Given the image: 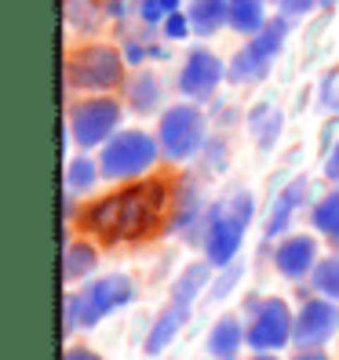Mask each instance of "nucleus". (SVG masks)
Listing matches in <instances>:
<instances>
[{"label":"nucleus","mask_w":339,"mask_h":360,"mask_svg":"<svg viewBox=\"0 0 339 360\" xmlns=\"http://www.w3.org/2000/svg\"><path fill=\"white\" fill-rule=\"evenodd\" d=\"M164 207V186L150 182V186H132L117 197H106L88 211V226L106 240H132L142 237Z\"/></svg>","instance_id":"nucleus-1"},{"label":"nucleus","mask_w":339,"mask_h":360,"mask_svg":"<svg viewBox=\"0 0 339 360\" xmlns=\"http://www.w3.org/2000/svg\"><path fill=\"white\" fill-rule=\"evenodd\" d=\"M252 219V197L234 193L230 200L216 204L208 211V229H204V251L211 266H226L234 259V251L241 248V237Z\"/></svg>","instance_id":"nucleus-2"},{"label":"nucleus","mask_w":339,"mask_h":360,"mask_svg":"<svg viewBox=\"0 0 339 360\" xmlns=\"http://www.w3.org/2000/svg\"><path fill=\"white\" fill-rule=\"evenodd\" d=\"M132 302V281L128 277H106V281H95L84 295H70L66 299V331H73V324H95L102 321L106 313H113L121 306Z\"/></svg>","instance_id":"nucleus-3"},{"label":"nucleus","mask_w":339,"mask_h":360,"mask_svg":"<svg viewBox=\"0 0 339 360\" xmlns=\"http://www.w3.org/2000/svg\"><path fill=\"white\" fill-rule=\"evenodd\" d=\"M157 160V142L146 131H121L102 150V175L106 179H132Z\"/></svg>","instance_id":"nucleus-4"},{"label":"nucleus","mask_w":339,"mask_h":360,"mask_svg":"<svg viewBox=\"0 0 339 360\" xmlns=\"http://www.w3.org/2000/svg\"><path fill=\"white\" fill-rule=\"evenodd\" d=\"M285 33H288V18H273V22H266L259 33H252L248 48H241V51L234 55V62H230V70H226L230 80H238V84L259 80V77L270 70L273 55L281 51Z\"/></svg>","instance_id":"nucleus-5"},{"label":"nucleus","mask_w":339,"mask_h":360,"mask_svg":"<svg viewBox=\"0 0 339 360\" xmlns=\"http://www.w3.org/2000/svg\"><path fill=\"white\" fill-rule=\"evenodd\" d=\"M121 70H124V58L106 48V44H95V48H84L77 55H70L66 62V80L73 88H88V91H106L121 80Z\"/></svg>","instance_id":"nucleus-6"},{"label":"nucleus","mask_w":339,"mask_h":360,"mask_svg":"<svg viewBox=\"0 0 339 360\" xmlns=\"http://www.w3.org/2000/svg\"><path fill=\"white\" fill-rule=\"evenodd\" d=\"M204 142V113L197 105H175L161 117V150L172 160L194 157Z\"/></svg>","instance_id":"nucleus-7"},{"label":"nucleus","mask_w":339,"mask_h":360,"mask_svg":"<svg viewBox=\"0 0 339 360\" xmlns=\"http://www.w3.org/2000/svg\"><path fill=\"white\" fill-rule=\"evenodd\" d=\"M121 124V105L113 98H92L80 102L70 113V131L80 146H99L113 135V128Z\"/></svg>","instance_id":"nucleus-8"},{"label":"nucleus","mask_w":339,"mask_h":360,"mask_svg":"<svg viewBox=\"0 0 339 360\" xmlns=\"http://www.w3.org/2000/svg\"><path fill=\"white\" fill-rule=\"evenodd\" d=\"M335 331H339V309L332 302H307L300 309V321L292 328V342L310 349V346L328 342Z\"/></svg>","instance_id":"nucleus-9"},{"label":"nucleus","mask_w":339,"mask_h":360,"mask_svg":"<svg viewBox=\"0 0 339 360\" xmlns=\"http://www.w3.org/2000/svg\"><path fill=\"white\" fill-rule=\"evenodd\" d=\"M292 328L295 324H292L288 306L281 299H266L259 316H256V324H252V331H248V342L256 349H278L292 338Z\"/></svg>","instance_id":"nucleus-10"},{"label":"nucleus","mask_w":339,"mask_h":360,"mask_svg":"<svg viewBox=\"0 0 339 360\" xmlns=\"http://www.w3.org/2000/svg\"><path fill=\"white\" fill-rule=\"evenodd\" d=\"M219 80H223V62L211 51L197 48L179 73V91L186 98H211V91L219 88Z\"/></svg>","instance_id":"nucleus-11"},{"label":"nucleus","mask_w":339,"mask_h":360,"mask_svg":"<svg viewBox=\"0 0 339 360\" xmlns=\"http://www.w3.org/2000/svg\"><path fill=\"white\" fill-rule=\"evenodd\" d=\"M314 251H317V244L310 237H288L278 248L273 262H278V269L285 273V277H303V273L314 266Z\"/></svg>","instance_id":"nucleus-12"},{"label":"nucleus","mask_w":339,"mask_h":360,"mask_svg":"<svg viewBox=\"0 0 339 360\" xmlns=\"http://www.w3.org/2000/svg\"><path fill=\"white\" fill-rule=\"evenodd\" d=\"M190 22L197 33H216L223 22H230V0H194L190 4Z\"/></svg>","instance_id":"nucleus-13"},{"label":"nucleus","mask_w":339,"mask_h":360,"mask_svg":"<svg viewBox=\"0 0 339 360\" xmlns=\"http://www.w3.org/2000/svg\"><path fill=\"white\" fill-rule=\"evenodd\" d=\"M186 316H190V306H183V302H172V309H164V313H161V321H157L154 331H150L146 353H161V349L175 338V331L186 324Z\"/></svg>","instance_id":"nucleus-14"},{"label":"nucleus","mask_w":339,"mask_h":360,"mask_svg":"<svg viewBox=\"0 0 339 360\" xmlns=\"http://www.w3.org/2000/svg\"><path fill=\"white\" fill-rule=\"evenodd\" d=\"M230 26L238 33H259L266 26L263 0H230Z\"/></svg>","instance_id":"nucleus-15"},{"label":"nucleus","mask_w":339,"mask_h":360,"mask_svg":"<svg viewBox=\"0 0 339 360\" xmlns=\"http://www.w3.org/2000/svg\"><path fill=\"white\" fill-rule=\"evenodd\" d=\"M303 189H307V182H303V179H295V182L285 189V193L278 197V204H273L270 219H266V233H270V237H278V233L288 226V215L295 211V204L303 200Z\"/></svg>","instance_id":"nucleus-16"},{"label":"nucleus","mask_w":339,"mask_h":360,"mask_svg":"<svg viewBox=\"0 0 339 360\" xmlns=\"http://www.w3.org/2000/svg\"><path fill=\"white\" fill-rule=\"evenodd\" d=\"M128 102L135 105L139 113H150L161 105V84L154 73H139L132 84H128Z\"/></svg>","instance_id":"nucleus-17"},{"label":"nucleus","mask_w":339,"mask_h":360,"mask_svg":"<svg viewBox=\"0 0 339 360\" xmlns=\"http://www.w3.org/2000/svg\"><path fill=\"white\" fill-rule=\"evenodd\" d=\"M238 346H241V324L234 321V316H223V321L211 328L208 349H211V356H234Z\"/></svg>","instance_id":"nucleus-18"},{"label":"nucleus","mask_w":339,"mask_h":360,"mask_svg":"<svg viewBox=\"0 0 339 360\" xmlns=\"http://www.w3.org/2000/svg\"><path fill=\"white\" fill-rule=\"evenodd\" d=\"M204 284H208V266L204 262H194L183 277H179V284H175V291H172V302H183V306H190L197 299V291H204Z\"/></svg>","instance_id":"nucleus-19"},{"label":"nucleus","mask_w":339,"mask_h":360,"mask_svg":"<svg viewBox=\"0 0 339 360\" xmlns=\"http://www.w3.org/2000/svg\"><path fill=\"white\" fill-rule=\"evenodd\" d=\"M314 226L332 240V248L339 251V193H328L321 204L314 207Z\"/></svg>","instance_id":"nucleus-20"},{"label":"nucleus","mask_w":339,"mask_h":360,"mask_svg":"<svg viewBox=\"0 0 339 360\" xmlns=\"http://www.w3.org/2000/svg\"><path fill=\"white\" fill-rule=\"evenodd\" d=\"M252 131H256V139L263 146H273V139L281 135V113L270 102H259L256 113H252Z\"/></svg>","instance_id":"nucleus-21"},{"label":"nucleus","mask_w":339,"mask_h":360,"mask_svg":"<svg viewBox=\"0 0 339 360\" xmlns=\"http://www.w3.org/2000/svg\"><path fill=\"white\" fill-rule=\"evenodd\" d=\"M92 266H95V251L88 244H73L66 251V259H62V277L73 284V281L84 277V273H92Z\"/></svg>","instance_id":"nucleus-22"},{"label":"nucleus","mask_w":339,"mask_h":360,"mask_svg":"<svg viewBox=\"0 0 339 360\" xmlns=\"http://www.w3.org/2000/svg\"><path fill=\"white\" fill-rule=\"evenodd\" d=\"M314 288L321 295H328V299H339V255L321 259L314 266Z\"/></svg>","instance_id":"nucleus-23"},{"label":"nucleus","mask_w":339,"mask_h":360,"mask_svg":"<svg viewBox=\"0 0 339 360\" xmlns=\"http://www.w3.org/2000/svg\"><path fill=\"white\" fill-rule=\"evenodd\" d=\"M66 22L77 26V30H95L99 4L95 0H66Z\"/></svg>","instance_id":"nucleus-24"},{"label":"nucleus","mask_w":339,"mask_h":360,"mask_svg":"<svg viewBox=\"0 0 339 360\" xmlns=\"http://www.w3.org/2000/svg\"><path fill=\"white\" fill-rule=\"evenodd\" d=\"M92 182H95V164H92L88 157H77V160H70V167H66V189H70V193H80V189H92Z\"/></svg>","instance_id":"nucleus-25"},{"label":"nucleus","mask_w":339,"mask_h":360,"mask_svg":"<svg viewBox=\"0 0 339 360\" xmlns=\"http://www.w3.org/2000/svg\"><path fill=\"white\" fill-rule=\"evenodd\" d=\"M175 8H179V0H142L139 15H142V22H164Z\"/></svg>","instance_id":"nucleus-26"},{"label":"nucleus","mask_w":339,"mask_h":360,"mask_svg":"<svg viewBox=\"0 0 339 360\" xmlns=\"http://www.w3.org/2000/svg\"><path fill=\"white\" fill-rule=\"evenodd\" d=\"M190 26H194V22H190V15H179V11H172V15L164 18V33H168V40H183V37L190 33Z\"/></svg>","instance_id":"nucleus-27"},{"label":"nucleus","mask_w":339,"mask_h":360,"mask_svg":"<svg viewBox=\"0 0 339 360\" xmlns=\"http://www.w3.org/2000/svg\"><path fill=\"white\" fill-rule=\"evenodd\" d=\"M310 8H317V0H281L285 18H300V15H307Z\"/></svg>","instance_id":"nucleus-28"},{"label":"nucleus","mask_w":339,"mask_h":360,"mask_svg":"<svg viewBox=\"0 0 339 360\" xmlns=\"http://www.w3.org/2000/svg\"><path fill=\"white\" fill-rule=\"evenodd\" d=\"M321 102L328 105V110H339V88H335V77H328L321 84Z\"/></svg>","instance_id":"nucleus-29"},{"label":"nucleus","mask_w":339,"mask_h":360,"mask_svg":"<svg viewBox=\"0 0 339 360\" xmlns=\"http://www.w3.org/2000/svg\"><path fill=\"white\" fill-rule=\"evenodd\" d=\"M238 277H241V266H234V269H230L226 277H223V284H219L216 291H211V295H226V291H230V284H238Z\"/></svg>","instance_id":"nucleus-30"},{"label":"nucleus","mask_w":339,"mask_h":360,"mask_svg":"<svg viewBox=\"0 0 339 360\" xmlns=\"http://www.w3.org/2000/svg\"><path fill=\"white\" fill-rule=\"evenodd\" d=\"M62 360H99V356H95L92 349H84V346H70Z\"/></svg>","instance_id":"nucleus-31"},{"label":"nucleus","mask_w":339,"mask_h":360,"mask_svg":"<svg viewBox=\"0 0 339 360\" xmlns=\"http://www.w3.org/2000/svg\"><path fill=\"white\" fill-rule=\"evenodd\" d=\"M142 44H124V58H128V62H142Z\"/></svg>","instance_id":"nucleus-32"},{"label":"nucleus","mask_w":339,"mask_h":360,"mask_svg":"<svg viewBox=\"0 0 339 360\" xmlns=\"http://www.w3.org/2000/svg\"><path fill=\"white\" fill-rule=\"evenodd\" d=\"M325 172H328V179H339V146L332 150V157H328V167H325Z\"/></svg>","instance_id":"nucleus-33"},{"label":"nucleus","mask_w":339,"mask_h":360,"mask_svg":"<svg viewBox=\"0 0 339 360\" xmlns=\"http://www.w3.org/2000/svg\"><path fill=\"white\" fill-rule=\"evenodd\" d=\"M110 15H117V18L124 15V0H110Z\"/></svg>","instance_id":"nucleus-34"},{"label":"nucleus","mask_w":339,"mask_h":360,"mask_svg":"<svg viewBox=\"0 0 339 360\" xmlns=\"http://www.w3.org/2000/svg\"><path fill=\"white\" fill-rule=\"evenodd\" d=\"M295 360H325V353H314V349H307V353H300Z\"/></svg>","instance_id":"nucleus-35"},{"label":"nucleus","mask_w":339,"mask_h":360,"mask_svg":"<svg viewBox=\"0 0 339 360\" xmlns=\"http://www.w3.org/2000/svg\"><path fill=\"white\" fill-rule=\"evenodd\" d=\"M256 360H273V356H256Z\"/></svg>","instance_id":"nucleus-36"},{"label":"nucleus","mask_w":339,"mask_h":360,"mask_svg":"<svg viewBox=\"0 0 339 360\" xmlns=\"http://www.w3.org/2000/svg\"><path fill=\"white\" fill-rule=\"evenodd\" d=\"M321 4H332V0H321Z\"/></svg>","instance_id":"nucleus-37"},{"label":"nucleus","mask_w":339,"mask_h":360,"mask_svg":"<svg viewBox=\"0 0 339 360\" xmlns=\"http://www.w3.org/2000/svg\"><path fill=\"white\" fill-rule=\"evenodd\" d=\"M223 360H234V356H223Z\"/></svg>","instance_id":"nucleus-38"}]
</instances>
